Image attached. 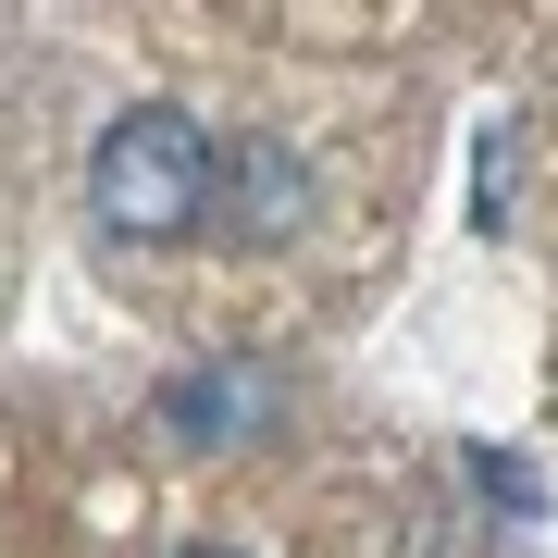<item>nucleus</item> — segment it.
Returning <instances> with one entry per match:
<instances>
[{"label": "nucleus", "mask_w": 558, "mask_h": 558, "mask_svg": "<svg viewBox=\"0 0 558 558\" xmlns=\"http://www.w3.org/2000/svg\"><path fill=\"white\" fill-rule=\"evenodd\" d=\"M186 558H248V546H186Z\"/></svg>", "instance_id": "20e7f679"}, {"label": "nucleus", "mask_w": 558, "mask_h": 558, "mask_svg": "<svg viewBox=\"0 0 558 558\" xmlns=\"http://www.w3.org/2000/svg\"><path fill=\"white\" fill-rule=\"evenodd\" d=\"M211 211L236 223L248 248L299 236V223H311V161L286 149L274 124H248V137H223V149H211Z\"/></svg>", "instance_id": "f03ea898"}, {"label": "nucleus", "mask_w": 558, "mask_h": 558, "mask_svg": "<svg viewBox=\"0 0 558 558\" xmlns=\"http://www.w3.org/2000/svg\"><path fill=\"white\" fill-rule=\"evenodd\" d=\"M161 422H174L186 447H236L274 422V373H248V360H186L174 385H161Z\"/></svg>", "instance_id": "7ed1b4c3"}, {"label": "nucleus", "mask_w": 558, "mask_h": 558, "mask_svg": "<svg viewBox=\"0 0 558 558\" xmlns=\"http://www.w3.org/2000/svg\"><path fill=\"white\" fill-rule=\"evenodd\" d=\"M87 211L112 223V236H186V223L211 211V137L186 124L174 100H137V112H112L100 124V149H87Z\"/></svg>", "instance_id": "f257e3e1"}]
</instances>
